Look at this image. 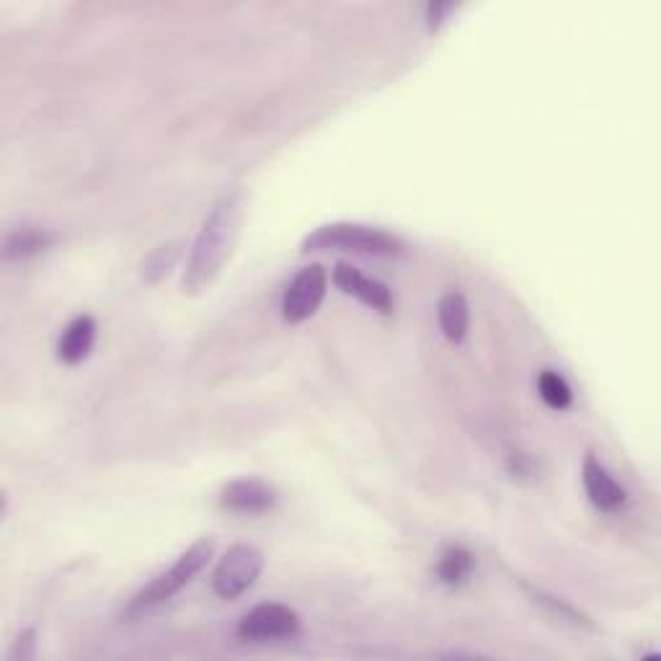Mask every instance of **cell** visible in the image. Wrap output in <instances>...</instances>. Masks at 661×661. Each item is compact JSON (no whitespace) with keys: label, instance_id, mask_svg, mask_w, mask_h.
<instances>
[{"label":"cell","instance_id":"obj_14","mask_svg":"<svg viewBox=\"0 0 661 661\" xmlns=\"http://www.w3.org/2000/svg\"><path fill=\"white\" fill-rule=\"evenodd\" d=\"M181 251H184V243H181V241L158 246L153 253H148V257L142 259V264H140L142 280L156 284V282H161L163 277H169L171 269L179 264Z\"/></svg>","mask_w":661,"mask_h":661},{"label":"cell","instance_id":"obj_13","mask_svg":"<svg viewBox=\"0 0 661 661\" xmlns=\"http://www.w3.org/2000/svg\"><path fill=\"white\" fill-rule=\"evenodd\" d=\"M473 569L475 555L463 545H450L448 551L440 555V563H437V579H440L444 587H460L473 577Z\"/></svg>","mask_w":661,"mask_h":661},{"label":"cell","instance_id":"obj_10","mask_svg":"<svg viewBox=\"0 0 661 661\" xmlns=\"http://www.w3.org/2000/svg\"><path fill=\"white\" fill-rule=\"evenodd\" d=\"M96 341V321L91 316H78L66 326L58 341V357L66 364H81L89 360Z\"/></svg>","mask_w":661,"mask_h":661},{"label":"cell","instance_id":"obj_12","mask_svg":"<svg viewBox=\"0 0 661 661\" xmlns=\"http://www.w3.org/2000/svg\"><path fill=\"white\" fill-rule=\"evenodd\" d=\"M54 241H58V238H54V233H50V230L34 228V226H21L6 236L3 257L6 259H31V257H37V253L50 251Z\"/></svg>","mask_w":661,"mask_h":661},{"label":"cell","instance_id":"obj_4","mask_svg":"<svg viewBox=\"0 0 661 661\" xmlns=\"http://www.w3.org/2000/svg\"><path fill=\"white\" fill-rule=\"evenodd\" d=\"M264 571V553L253 545H233L212 573V589L220 600H238L257 584Z\"/></svg>","mask_w":661,"mask_h":661},{"label":"cell","instance_id":"obj_1","mask_svg":"<svg viewBox=\"0 0 661 661\" xmlns=\"http://www.w3.org/2000/svg\"><path fill=\"white\" fill-rule=\"evenodd\" d=\"M243 204V189H228L207 212L202 228L191 243L184 277H181V292L189 298L210 290L233 257L238 236H241Z\"/></svg>","mask_w":661,"mask_h":661},{"label":"cell","instance_id":"obj_8","mask_svg":"<svg viewBox=\"0 0 661 661\" xmlns=\"http://www.w3.org/2000/svg\"><path fill=\"white\" fill-rule=\"evenodd\" d=\"M333 284H337L344 294H352V298L364 302V306L372 310H378L382 316L393 313L395 300H393V292L388 290V284L362 274L360 269L349 264H337V269H333Z\"/></svg>","mask_w":661,"mask_h":661},{"label":"cell","instance_id":"obj_3","mask_svg":"<svg viewBox=\"0 0 661 661\" xmlns=\"http://www.w3.org/2000/svg\"><path fill=\"white\" fill-rule=\"evenodd\" d=\"M214 555V540L212 538H202L197 540L194 545L187 548L184 553L179 555L177 563L169 571L158 573V577L150 581V584L142 589V592L134 594V600L130 604V615H140V612H148L158 608V604L169 602L173 594H179L181 589L189 587L194 577H199L207 569V563L212 561Z\"/></svg>","mask_w":661,"mask_h":661},{"label":"cell","instance_id":"obj_5","mask_svg":"<svg viewBox=\"0 0 661 661\" xmlns=\"http://www.w3.org/2000/svg\"><path fill=\"white\" fill-rule=\"evenodd\" d=\"M329 290V272L321 264L302 267L287 284L282 298V318L287 323H302L313 318Z\"/></svg>","mask_w":661,"mask_h":661},{"label":"cell","instance_id":"obj_17","mask_svg":"<svg viewBox=\"0 0 661 661\" xmlns=\"http://www.w3.org/2000/svg\"><path fill=\"white\" fill-rule=\"evenodd\" d=\"M507 471H509V475H514V478H535V473H538V468H535V463H532V458L530 455H524V452H520V450H512L507 455Z\"/></svg>","mask_w":661,"mask_h":661},{"label":"cell","instance_id":"obj_6","mask_svg":"<svg viewBox=\"0 0 661 661\" xmlns=\"http://www.w3.org/2000/svg\"><path fill=\"white\" fill-rule=\"evenodd\" d=\"M300 633V615L287 604L264 602L246 612L238 623V635L243 641H280L294 639Z\"/></svg>","mask_w":661,"mask_h":661},{"label":"cell","instance_id":"obj_11","mask_svg":"<svg viewBox=\"0 0 661 661\" xmlns=\"http://www.w3.org/2000/svg\"><path fill=\"white\" fill-rule=\"evenodd\" d=\"M437 321L450 344H463L468 329H471V306H468L465 294L455 290L442 294L440 306H437Z\"/></svg>","mask_w":661,"mask_h":661},{"label":"cell","instance_id":"obj_9","mask_svg":"<svg viewBox=\"0 0 661 661\" xmlns=\"http://www.w3.org/2000/svg\"><path fill=\"white\" fill-rule=\"evenodd\" d=\"M581 481H584L589 501H592L600 512H615V509L625 504V489L610 475V471L600 463V458H597L594 452H587L584 455V463H581Z\"/></svg>","mask_w":661,"mask_h":661},{"label":"cell","instance_id":"obj_7","mask_svg":"<svg viewBox=\"0 0 661 661\" xmlns=\"http://www.w3.org/2000/svg\"><path fill=\"white\" fill-rule=\"evenodd\" d=\"M220 507L243 517L267 514L277 507V491L259 478H238L222 489Z\"/></svg>","mask_w":661,"mask_h":661},{"label":"cell","instance_id":"obj_18","mask_svg":"<svg viewBox=\"0 0 661 661\" xmlns=\"http://www.w3.org/2000/svg\"><path fill=\"white\" fill-rule=\"evenodd\" d=\"M458 6L455 3H429L427 6V27L429 31H437L448 19L450 13H455Z\"/></svg>","mask_w":661,"mask_h":661},{"label":"cell","instance_id":"obj_16","mask_svg":"<svg viewBox=\"0 0 661 661\" xmlns=\"http://www.w3.org/2000/svg\"><path fill=\"white\" fill-rule=\"evenodd\" d=\"M532 597H535V602L543 604L545 610H551L559 620H569V623H573V625H589V620L581 615L577 608H571L567 600H561V597L545 594V592H540V589L538 592H532Z\"/></svg>","mask_w":661,"mask_h":661},{"label":"cell","instance_id":"obj_2","mask_svg":"<svg viewBox=\"0 0 661 661\" xmlns=\"http://www.w3.org/2000/svg\"><path fill=\"white\" fill-rule=\"evenodd\" d=\"M302 253L310 251H352L364 257H401L405 243L382 228L362 226V222H329L306 236L300 246Z\"/></svg>","mask_w":661,"mask_h":661},{"label":"cell","instance_id":"obj_15","mask_svg":"<svg viewBox=\"0 0 661 661\" xmlns=\"http://www.w3.org/2000/svg\"><path fill=\"white\" fill-rule=\"evenodd\" d=\"M538 390H540V398L551 405L555 411H563L569 409L571 401H573V393L569 388V382L563 380L559 372L553 370H543L538 378Z\"/></svg>","mask_w":661,"mask_h":661}]
</instances>
